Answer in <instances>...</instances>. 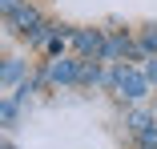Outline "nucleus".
Instances as JSON below:
<instances>
[{"label":"nucleus","mask_w":157,"mask_h":149,"mask_svg":"<svg viewBox=\"0 0 157 149\" xmlns=\"http://www.w3.org/2000/svg\"><path fill=\"white\" fill-rule=\"evenodd\" d=\"M101 81V69H97V61L93 65H81V85H97Z\"/></svg>","instance_id":"423d86ee"},{"label":"nucleus","mask_w":157,"mask_h":149,"mask_svg":"<svg viewBox=\"0 0 157 149\" xmlns=\"http://www.w3.org/2000/svg\"><path fill=\"white\" fill-rule=\"evenodd\" d=\"M12 117H16V101H4V121L12 125Z\"/></svg>","instance_id":"9b49d317"},{"label":"nucleus","mask_w":157,"mask_h":149,"mask_svg":"<svg viewBox=\"0 0 157 149\" xmlns=\"http://www.w3.org/2000/svg\"><path fill=\"white\" fill-rule=\"evenodd\" d=\"M73 40H77V52H85V56H101V52H105L101 32H77Z\"/></svg>","instance_id":"20e7f679"},{"label":"nucleus","mask_w":157,"mask_h":149,"mask_svg":"<svg viewBox=\"0 0 157 149\" xmlns=\"http://www.w3.org/2000/svg\"><path fill=\"white\" fill-rule=\"evenodd\" d=\"M137 145H141V149H157V125H149V129L137 137Z\"/></svg>","instance_id":"0eeeda50"},{"label":"nucleus","mask_w":157,"mask_h":149,"mask_svg":"<svg viewBox=\"0 0 157 149\" xmlns=\"http://www.w3.org/2000/svg\"><path fill=\"white\" fill-rule=\"evenodd\" d=\"M109 85H117L129 101H137V97L149 93V77H145V73H133V69H125V65H117V69L109 73Z\"/></svg>","instance_id":"f257e3e1"},{"label":"nucleus","mask_w":157,"mask_h":149,"mask_svg":"<svg viewBox=\"0 0 157 149\" xmlns=\"http://www.w3.org/2000/svg\"><path fill=\"white\" fill-rule=\"evenodd\" d=\"M145 77H149V85L157 81V56H153V61H149V69H145Z\"/></svg>","instance_id":"f8f14e48"},{"label":"nucleus","mask_w":157,"mask_h":149,"mask_svg":"<svg viewBox=\"0 0 157 149\" xmlns=\"http://www.w3.org/2000/svg\"><path fill=\"white\" fill-rule=\"evenodd\" d=\"M20 73H24V65H20V61H8V65H4V85H12Z\"/></svg>","instance_id":"6e6552de"},{"label":"nucleus","mask_w":157,"mask_h":149,"mask_svg":"<svg viewBox=\"0 0 157 149\" xmlns=\"http://www.w3.org/2000/svg\"><path fill=\"white\" fill-rule=\"evenodd\" d=\"M125 125H129V133H137V137H141V133L149 129V113H145V109H133L129 117H125Z\"/></svg>","instance_id":"39448f33"},{"label":"nucleus","mask_w":157,"mask_h":149,"mask_svg":"<svg viewBox=\"0 0 157 149\" xmlns=\"http://www.w3.org/2000/svg\"><path fill=\"white\" fill-rule=\"evenodd\" d=\"M60 48H65V32H60V36H52V44H48V52H52V56H56V52H60Z\"/></svg>","instance_id":"9d476101"},{"label":"nucleus","mask_w":157,"mask_h":149,"mask_svg":"<svg viewBox=\"0 0 157 149\" xmlns=\"http://www.w3.org/2000/svg\"><path fill=\"white\" fill-rule=\"evenodd\" d=\"M141 52H157V28H149L145 40H141Z\"/></svg>","instance_id":"1a4fd4ad"},{"label":"nucleus","mask_w":157,"mask_h":149,"mask_svg":"<svg viewBox=\"0 0 157 149\" xmlns=\"http://www.w3.org/2000/svg\"><path fill=\"white\" fill-rule=\"evenodd\" d=\"M8 24L16 28V32H28V36H33L36 32V24H40V16H36V8H16V12H8Z\"/></svg>","instance_id":"7ed1b4c3"},{"label":"nucleus","mask_w":157,"mask_h":149,"mask_svg":"<svg viewBox=\"0 0 157 149\" xmlns=\"http://www.w3.org/2000/svg\"><path fill=\"white\" fill-rule=\"evenodd\" d=\"M44 81H60V85L81 81V61H52L48 73H44Z\"/></svg>","instance_id":"f03ea898"}]
</instances>
